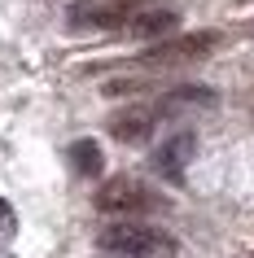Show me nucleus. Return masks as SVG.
<instances>
[{
    "label": "nucleus",
    "mask_w": 254,
    "mask_h": 258,
    "mask_svg": "<svg viewBox=\"0 0 254 258\" xmlns=\"http://www.w3.org/2000/svg\"><path fill=\"white\" fill-rule=\"evenodd\" d=\"M96 249H106L114 258H171L175 236L154 223H140V219H119L96 232Z\"/></svg>",
    "instance_id": "f257e3e1"
},
{
    "label": "nucleus",
    "mask_w": 254,
    "mask_h": 258,
    "mask_svg": "<svg viewBox=\"0 0 254 258\" xmlns=\"http://www.w3.org/2000/svg\"><path fill=\"white\" fill-rule=\"evenodd\" d=\"M92 206L101 215H158V210H167V197L132 175H114L96 188Z\"/></svg>",
    "instance_id": "f03ea898"
},
{
    "label": "nucleus",
    "mask_w": 254,
    "mask_h": 258,
    "mask_svg": "<svg viewBox=\"0 0 254 258\" xmlns=\"http://www.w3.org/2000/svg\"><path fill=\"white\" fill-rule=\"evenodd\" d=\"M219 44V31H188V35H175V40L154 44L149 53L136 57L140 70H175V66H193Z\"/></svg>",
    "instance_id": "7ed1b4c3"
},
{
    "label": "nucleus",
    "mask_w": 254,
    "mask_h": 258,
    "mask_svg": "<svg viewBox=\"0 0 254 258\" xmlns=\"http://www.w3.org/2000/svg\"><path fill=\"white\" fill-rule=\"evenodd\" d=\"M154 9V0H88V5H75L70 18L75 27H127L136 14Z\"/></svg>",
    "instance_id": "20e7f679"
},
{
    "label": "nucleus",
    "mask_w": 254,
    "mask_h": 258,
    "mask_svg": "<svg viewBox=\"0 0 254 258\" xmlns=\"http://www.w3.org/2000/svg\"><path fill=\"white\" fill-rule=\"evenodd\" d=\"M219 96L211 92V88H201V83H180V88H171V92H162L158 101H154V114L158 118H171V114H184V109H211Z\"/></svg>",
    "instance_id": "39448f33"
},
{
    "label": "nucleus",
    "mask_w": 254,
    "mask_h": 258,
    "mask_svg": "<svg viewBox=\"0 0 254 258\" xmlns=\"http://www.w3.org/2000/svg\"><path fill=\"white\" fill-rule=\"evenodd\" d=\"M193 149H197V136L193 132H175L158 153H154V166H158V175L167 179H184V166L193 162Z\"/></svg>",
    "instance_id": "423d86ee"
},
{
    "label": "nucleus",
    "mask_w": 254,
    "mask_h": 258,
    "mask_svg": "<svg viewBox=\"0 0 254 258\" xmlns=\"http://www.w3.org/2000/svg\"><path fill=\"white\" fill-rule=\"evenodd\" d=\"M154 122H158V114H154L149 105L123 109V114H114V118H110V136L123 140V145H140V140L154 136Z\"/></svg>",
    "instance_id": "0eeeda50"
},
{
    "label": "nucleus",
    "mask_w": 254,
    "mask_h": 258,
    "mask_svg": "<svg viewBox=\"0 0 254 258\" xmlns=\"http://www.w3.org/2000/svg\"><path fill=\"white\" fill-rule=\"evenodd\" d=\"M175 22H180L175 9H145V14H136L132 22L123 27V35H132V40H158V35L175 31Z\"/></svg>",
    "instance_id": "6e6552de"
},
{
    "label": "nucleus",
    "mask_w": 254,
    "mask_h": 258,
    "mask_svg": "<svg viewBox=\"0 0 254 258\" xmlns=\"http://www.w3.org/2000/svg\"><path fill=\"white\" fill-rule=\"evenodd\" d=\"M70 162H75V171H79V175H101V145H96V140H75V145H70Z\"/></svg>",
    "instance_id": "1a4fd4ad"
},
{
    "label": "nucleus",
    "mask_w": 254,
    "mask_h": 258,
    "mask_svg": "<svg viewBox=\"0 0 254 258\" xmlns=\"http://www.w3.org/2000/svg\"><path fill=\"white\" fill-rule=\"evenodd\" d=\"M140 88H149V83L145 79H110L101 92L106 96H132V92H140Z\"/></svg>",
    "instance_id": "9d476101"
}]
</instances>
